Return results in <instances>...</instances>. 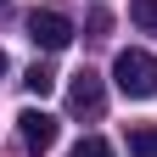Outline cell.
<instances>
[{
	"mask_svg": "<svg viewBox=\"0 0 157 157\" xmlns=\"http://www.w3.org/2000/svg\"><path fill=\"white\" fill-rule=\"evenodd\" d=\"M0 73H6V51H0Z\"/></svg>",
	"mask_w": 157,
	"mask_h": 157,
	"instance_id": "30bf717a",
	"label": "cell"
},
{
	"mask_svg": "<svg viewBox=\"0 0 157 157\" xmlns=\"http://www.w3.org/2000/svg\"><path fill=\"white\" fill-rule=\"evenodd\" d=\"M23 84H28L34 95H45V90L56 84V73H51V67H39V62H34V67H28V78H23Z\"/></svg>",
	"mask_w": 157,
	"mask_h": 157,
	"instance_id": "ba28073f",
	"label": "cell"
},
{
	"mask_svg": "<svg viewBox=\"0 0 157 157\" xmlns=\"http://www.w3.org/2000/svg\"><path fill=\"white\" fill-rule=\"evenodd\" d=\"M107 101V90H101V73H90V67H78L73 73V84H67V112L73 118H95Z\"/></svg>",
	"mask_w": 157,
	"mask_h": 157,
	"instance_id": "3957f363",
	"label": "cell"
},
{
	"mask_svg": "<svg viewBox=\"0 0 157 157\" xmlns=\"http://www.w3.org/2000/svg\"><path fill=\"white\" fill-rule=\"evenodd\" d=\"M67 157H112V146L101 140V135H84V140H78V146H73Z\"/></svg>",
	"mask_w": 157,
	"mask_h": 157,
	"instance_id": "52a82bcc",
	"label": "cell"
},
{
	"mask_svg": "<svg viewBox=\"0 0 157 157\" xmlns=\"http://www.w3.org/2000/svg\"><path fill=\"white\" fill-rule=\"evenodd\" d=\"M129 151L135 157H157V129H135L129 135Z\"/></svg>",
	"mask_w": 157,
	"mask_h": 157,
	"instance_id": "8992f818",
	"label": "cell"
},
{
	"mask_svg": "<svg viewBox=\"0 0 157 157\" xmlns=\"http://www.w3.org/2000/svg\"><path fill=\"white\" fill-rule=\"evenodd\" d=\"M129 23L146 28V34H157V0H135V6H129Z\"/></svg>",
	"mask_w": 157,
	"mask_h": 157,
	"instance_id": "5b68a950",
	"label": "cell"
},
{
	"mask_svg": "<svg viewBox=\"0 0 157 157\" xmlns=\"http://www.w3.org/2000/svg\"><path fill=\"white\" fill-rule=\"evenodd\" d=\"M0 17H6V0H0Z\"/></svg>",
	"mask_w": 157,
	"mask_h": 157,
	"instance_id": "8fae6325",
	"label": "cell"
},
{
	"mask_svg": "<svg viewBox=\"0 0 157 157\" xmlns=\"http://www.w3.org/2000/svg\"><path fill=\"white\" fill-rule=\"evenodd\" d=\"M112 78H118V90H124L129 101H151L157 95V56L151 51H118Z\"/></svg>",
	"mask_w": 157,
	"mask_h": 157,
	"instance_id": "6da1fadb",
	"label": "cell"
},
{
	"mask_svg": "<svg viewBox=\"0 0 157 157\" xmlns=\"http://www.w3.org/2000/svg\"><path fill=\"white\" fill-rule=\"evenodd\" d=\"M28 39H34L39 51H67L73 45V23H67L62 11H34L28 17Z\"/></svg>",
	"mask_w": 157,
	"mask_h": 157,
	"instance_id": "7a4b0ae2",
	"label": "cell"
},
{
	"mask_svg": "<svg viewBox=\"0 0 157 157\" xmlns=\"http://www.w3.org/2000/svg\"><path fill=\"white\" fill-rule=\"evenodd\" d=\"M17 135H23V146L39 157V151H51V146H56V118H51V112H39V107H23V112H17Z\"/></svg>",
	"mask_w": 157,
	"mask_h": 157,
	"instance_id": "277c9868",
	"label": "cell"
},
{
	"mask_svg": "<svg viewBox=\"0 0 157 157\" xmlns=\"http://www.w3.org/2000/svg\"><path fill=\"white\" fill-rule=\"evenodd\" d=\"M84 28H90V34H107V28H112V11H101V6H95V11L84 17Z\"/></svg>",
	"mask_w": 157,
	"mask_h": 157,
	"instance_id": "9c48e42d",
	"label": "cell"
}]
</instances>
